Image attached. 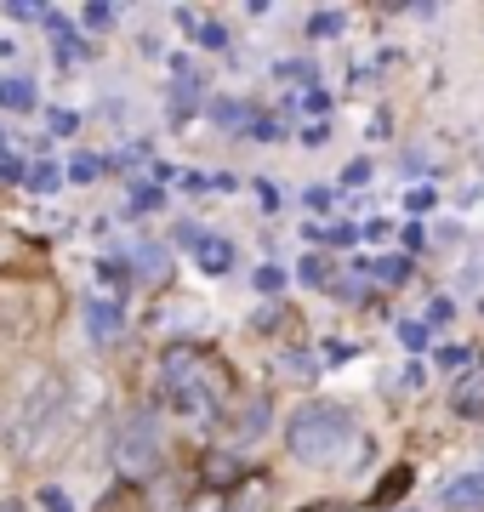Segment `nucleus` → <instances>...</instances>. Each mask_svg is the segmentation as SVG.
I'll use <instances>...</instances> for the list:
<instances>
[{
	"mask_svg": "<svg viewBox=\"0 0 484 512\" xmlns=\"http://www.w3.org/2000/svg\"><path fill=\"white\" fill-rule=\"evenodd\" d=\"M428 319H433V325H445V319H456V302H450V296H433Z\"/></svg>",
	"mask_w": 484,
	"mask_h": 512,
	"instance_id": "nucleus-28",
	"label": "nucleus"
},
{
	"mask_svg": "<svg viewBox=\"0 0 484 512\" xmlns=\"http://www.w3.org/2000/svg\"><path fill=\"white\" fill-rule=\"evenodd\" d=\"M194 35H200V46H211V52H223V46H228L223 23H194Z\"/></svg>",
	"mask_w": 484,
	"mask_h": 512,
	"instance_id": "nucleus-20",
	"label": "nucleus"
},
{
	"mask_svg": "<svg viewBox=\"0 0 484 512\" xmlns=\"http://www.w3.org/2000/svg\"><path fill=\"white\" fill-rule=\"evenodd\" d=\"M240 467H245L240 456H211V461H205V478H211V484H234Z\"/></svg>",
	"mask_w": 484,
	"mask_h": 512,
	"instance_id": "nucleus-17",
	"label": "nucleus"
},
{
	"mask_svg": "<svg viewBox=\"0 0 484 512\" xmlns=\"http://www.w3.org/2000/svg\"><path fill=\"white\" fill-rule=\"evenodd\" d=\"M342 183H371V165H365V160H354V165H348V177H342Z\"/></svg>",
	"mask_w": 484,
	"mask_h": 512,
	"instance_id": "nucleus-35",
	"label": "nucleus"
},
{
	"mask_svg": "<svg viewBox=\"0 0 484 512\" xmlns=\"http://www.w3.org/2000/svg\"><path fill=\"white\" fill-rule=\"evenodd\" d=\"M40 512H75V501H69V490L46 484V490H40Z\"/></svg>",
	"mask_w": 484,
	"mask_h": 512,
	"instance_id": "nucleus-19",
	"label": "nucleus"
},
{
	"mask_svg": "<svg viewBox=\"0 0 484 512\" xmlns=\"http://www.w3.org/2000/svg\"><path fill=\"white\" fill-rule=\"evenodd\" d=\"M274 74H280V80H308V74H314V69H308V63H280V69H274Z\"/></svg>",
	"mask_w": 484,
	"mask_h": 512,
	"instance_id": "nucleus-32",
	"label": "nucleus"
},
{
	"mask_svg": "<svg viewBox=\"0 0 484 512\" xmlns=\"http://www.w3.org/2000/svg\"><path fill=\"white\" fill-rule=\"evenodd\" d=\"M342 23H348L342 12H314V18H308V35H314V40H325V35H342Z\"/></svg>",
	"mask_w": 484,
	"mask_h": 512,
	"instance_id": "nucleus-18",
	"label": "nucleus"
},
{
	"mask_svg": "<svg viewBox=\"0 0 484 512\" xmlns=\"http://www.w3.org/2000/svg\"><path fill=\"white\" fill-rule=\"evenodd\" d=\"M439 501L450 512H484V473H456L439 484Z\"/></svg>",
	"mask_w": 484,
	"mask_h": 512,
	"instance_id": "nucleus-6",
	"label": "nucleus"
},
{
	"mask_svg": "<svg viewBox=\"0 0 484 512\" xmlns=\"http://www.w3.org/2000/svg\"><path fill=\"white\" fill-rule=\"evenodd\" d=\"M297 103H302L308 114H331V97H325V92H314V86H308V92H302Z\"/></svg>",
	"mask_w": 484,
	"mask_h": 512,
	"instance_id": "nucleus-26",
	"label": "nucleus"
},
{
	"mask_svg": "<svg viewBox=\"0 0 484 512\" xmlns=\"http://www.w3.org/2000/svg\"><path fill=\"white\" fill-rule=\"evenodd\" d=\"M365 274H371L376 285H405L410 279V256H376V262H365Z\"/></svg>",
	"mask_w": 484,
	"mask_h": 512,
	"instance_id": "nucleus-11",
	"label": "nucleus"
},
{
	"mask_svg": "<svg viewBox=\"0 0 484 512\" xmlns=\"http://www.w3.org/2000/svg\"><path fill=\"white\" fill-rule=\"evenodd\" d=\"M405 484H410V467H393V473L382 478V490H376V501H393V495L405 490Z\"/></svg>",
	"mask_w": 484,
	"mask_h": 512,
	"instance_id": "nucleus-23",
	"label": "nucleus"
},
{
	"mask_svg": "<svg viewBox=\"0 0 484 512\" xmlns=\"http://www.w3.org/2000/svg\"><path fill=\"white\" fill-rule=\"evenodd\" d=\"M285 285V268H262L257 274V291H280Z\"/></svg>",
	"mask_w": 484,
	"mask_h": 512,
	"instance_id": "nucleus-30",
	"label": "nucleus"
},
{
	"mask_svg": "<svg viewBox=\"0 0 484 512\" xmlns=\"http://www.w3.org/2000/svg\"><path fill=\"white\" fill-rule=\"evenodd\" d=\"M194 268H200V274H228V268H234V239H223V234H200L194 239Z\"/></svg>",
	"mask_w": 484,
	"mask_h": 512,
	"instance_id": "nucleus-8",
	"label": "nucleus"
},
{
	"mask_svg": "<svg viewBox=\"0 0 484 512\" xmlns=\"http://www.w3.org/2000/svg\"><path fill=\"white\" fill-rule=\"evenodd\" d=\"M211 120H217V126H257L251 103H240V97H223V103H211Z\"/></svg>",
	"mask_w": 484,
	"mask_h": 512,
	"instance_id": "nucleus-13",
	"label": "nucleus"
},
{
	"mask_svg": "<svg viewBox=\"0 0 484 512\" xmlns=\"http://www.w3.org/2000/svg\"><path fill=\"white\" fill-rule=\"evenodd\" d=\"M160 461H166L160 410H131V416L120 421V433H114V467H120V478L143 484V478L160 473Z\"/></svg>",
	"mask_w": 484,
	"mask_h": 512,
	"instance_id": "nucleus-4",
	"label": "nucleus"
},
{
	"mask_svg": "<svg viewBox=\"0 0 484 512\" xmlns=\"http://www.w3.org/2000/svg\"><path fill=\"white\" fill-rule=\"evenodd\" d=\"M154 512H177V484H160L154 490Z\"/></svg>",
	"mask_w": 484,
	"mask_h": 512,
	"instance_id": "nucleus-29",
	"label": "nucleus"
},
{
	"mask_svg": "<svg viewBox=\"0 0 484 512\" xmlns=\"http://www.w3.org/2000/svg\"><path fill=\"white\" fill-rule=\"evenodd\" d=\"M0 512H23V501L18 495H0Z\"/></svg>",
	"mask_w": 484,
	"mask_h": 512,
	"instance_id": "nucleus-37",
	"label": "nucleus"
},
{
	"mask_svg": "<svg viewBox=\"0 0 484 512\" xmlns=\"http://www.w3.org/2000/svg\"><path fill=\"white\" fill-rule=\"evenodd\" d=\"M325 279H331V268H325L319 256H308V262H302V285H325Z\"/></svg>",
	"mask_w": 484,
	"mask_h": 512,
	"instance_id": "nucleus-24",
	"label": "nucleus"
},
{
	"mask_svg": "<svg viewBox=\"0 0 484 512\" xmlns=\"http://www.w3.org/2000/svg\"><path fill=\"white\" fill-rule=\"evenodd\" d=\"M439 365H445V370H467V365H473V353H467V348H439Z\"/></svg>",
	"mask_w": 484,
	"mask_h": 512,
	"instance_id": "nucleus-25",
	"label": "nucleus"
},
{
	"mask_svg": "<svg viewBox=\"0 0 484 512\" xmlns=\"http://www.w3.org/2000/svg\"><path fill=\"white\" fill-rule=\"evenodd\" d=\"M120 330H126V308H120L114 296H92V302H86V336H92V342H114Z\"/></svg>",
	"mask_w": 484,
	"mask_h": 512,
	"instance_id": "nucleus-5",
	"label": "nucleus"
},
{
	"mask_svg": "<svg viewBox=\"0 0 484 512\" xmlns=\"http://www.w3.org/2000/svg\"><path fill=\"white\" fill-rule=\"evenodd\" d=\"M223 512H268V484L251 478V484H240V490H228V507Z\"/></svg>",
	"mask_w": 484,
	"mask_h": 512,
	"instance_id": "nucleus-10",
	"label": "nucleus"
},
{
	"mask_svg": "<svg viewBox=\"0 0 484 512\" xmlns=\"http://www.w3.org/2000/svg\"><path fill=\"white\" fill-rule=\"evenodd\" d=\"M399 342H405L410 353H422V348H428V325H416V319H405V325H399Z\"/></svg>",
	"mask_w": 484,
	"mask_h": 512,
	"instance_id": "nucleus-21",
	"label": "nucleus"
},
{
	"mask_svg": "<svg viewBox=\"0 0 484 512\" xmlns=\"http://www.w3.org/2000/svg\"><path fill=\"white\" fill-rule=\"evenodd\" d=\"M325 353H331L325 365H348V359H354V348H348V342H325Z\"/></svg>",
	"mask_w": 484,
	"mask_h": 512,
	"instance_id": "nucleus-31",
	"label": "nucleus"
},
{
	"mask_svg": "<svg viewBox=\"0 0 484 512\" xmlns=\"http://www.w3.org/2000/svg\"><path fill=\"white\" fill-rule=\"evenodd\" d=\"M40 23H46V29L57 35V57H63V63H80V57H86V40L69 29V18H63L57 6H46V18H40Z\"/></svg>",
	"mask_w": 484,
	"mask_h": 512,
	"instance_id": "nucleus-9",
	"label": "nucleus"
},
{
	"mask_svg": "<svg viewBox=\"0 0 484 512\" xmlns=\"http://www.w3.org/2000/svg\"><path fill=\"white\" fill-rule=\"evenodd\" d=\"M160 387H166V399L177 404L188 421H200V427H211V421L223 416V404H228V382H223L211 365H205L200 353H188V348H177V353L166 359V370H160Z\"/></svg>",
	"mask_w": 484,
	"mask_h": 512,
	"instance_id": "nucleus-3",
	"label": "nucleus"
},
{
	"mask_svg": "<svg viewBox=\"0 0 484 512\" xmlns=\"http://www.w3.org/2000/svg\"><path fill=\"white\" fill-rule=\"evenodd\" d=\"M410 211H428V205H433V188H410Z\"/></svg>",
	"mask_w": 484,
	"mask_h": 512,
	"instance_id": "nucleus-33",
	"label": "nucleus"
},
{
	"mask_svg": "<svg viewBox=\"0 0 484 512\" xmlns=\"http://www.w3.org/2000/svg\"><path fill=\"white\" fill-rule=\"evenodd\" d=\"M302 512H325V507H302Z\"/></svg>",
	"mask_w": 484,
	"mask_h": 512,
	"instance_id": "nucleus-38",
	"label": "nucleus"
},
{
	"mask_svg": "<svg viewBox=\"0 0 484 512\" xmlns=\"http://www.w3.org/2000/svg\"><path fill=\"white\" fill-rule=\"evenodd\" d=\"M359 444H365V427H359V416L348 410V404H336V399L297 404L291 421H285V450H291L302 467H325V473H336V467L354 461Z\"/></svg>",
	"mask_w": 484,
	"mask_h": 512,
	"instance_id": "nucleus-2",
	"label": "nucleus"
},
{
	"mask_svg": "<svg viewBox=\"0 0 484 512\" xmlns=\"http://www.w3.org/2000/svg\"><path fill=\"white\" fill-rule=\"evenodd\" d=\"M325 137H331V131H325V120H314V126L302 131V143H308V148H319V143H325Z\"/></svg>",
	"mask_w": 484,
	"mask_h": 512,
	"instance_id": "nucleus-34",
	"label": "nucleus"
},
{
	"mask_svg": "<svg viewBox=\"0 0 484 512\" xmlns=\"http://www.w3.org/2000/svg\"><path fill=\"white\" fill-rule=\"evenodd\" d=\"M166 274H171V256L160 251V245H137V279H149V285H160Z\"/></svg>",
	"mask_w": 484,
	"mask_h": 512,
	"instance_id": "nucleus-12",
	"label": "nucleus"
},
{
	"mask_svg": "<svg viewBox=\"0 0 484 512\" xmlns=\"http://www.w3.org/2000/svg\"><path fill=\"white\" fill-rule=\"evenodd\" d=\"M114 18H120V12H114V6H86V12H80V23H86V29H92V35H97V29H109Z\"/></svg>",
	"mask_w": 484,
	"mask_h": 512,
	"instance_id": "nucleus-22",
	"label": "nucleus"
},
{
	"mask_svg": "<svg viewBox=\"0 0 484 512\" xmlns=\"http://www.w3.org/2000/svg\"><path fill=\"white\" fill-rule=\"evenodd\" d=\"M23 183L35 188V194H52V188L63 183V165H52V160H40V165H29V171H23Z\"/></svg>",
	"mask_w": 484,
	"mask_h": 512,
	"instance_id": "nucleus-15",
	"label": "nucleus"
},
{
	"mask_svg": "<svg viewBox=\"0 0 484 512\" xmlns=\"http://www.w3.org/2000/svg\"><path fill=\"white\" fill-rule=\"evenodd\" d=\"M450 410L462 421H479L484 416V365H467L462 382H456V393H450Z\"/></svg>",
	"mask_w": 484,
	"mask_h": 512,
	"instance_id": "nucleus-7",
	"label": "nucleus"
},
{
	"mask_svg": "<svg viewBox=\"0 0 484 512\" xmlns=\"http://www.w3.org/2000/svg\"><path fill=\"white\" fill-rule=\"evenodd\" d=\"M69 421H75V387H69V376L35 370L18 387V399L6 404V416H0V444L18 461H35L69 433Z\"/></svg>",
	"mask_w": 484,
	"mask_h": 512,
	"instance_id": "nucleus-1",
	"label": "nucleus"
},
{
	"mask_svg": "<svg viewBox=\"0 0 484 512\" xmlns=\"http://www.w3.org/2000/svg\"><path fill=\"white\" fill-rule=\"evenodd\" d=\"M0 103L6 109H35V80H0Z\"/></svg>",
	"mask_w": 484,
	"mask_h": 512,
	"instance_id": "nucleus-14",
	"label": "nucleus"
},
{
	"mask_svg": "<svg viewBox=\"0 0 484 512\" xmlns=\"http://www.w3.org/2000/svg\"><path fill=\"white\" fill-rule=\"evenodd\" d=\"M97 177H103V160L97 154H75L69 171H63V183H97Z\"/></svg>",
	"mask_w": 484,
	"mask_h": 512,
	"instance_id": "nucleus-16",
	"label": "nucleus"
},
{
	"mask_svg": "<svg viewBox=\"0 0 484 512\" xmlns=\"http://www.w3.org/2000/svg\"><path fill=\"white\" fill-rule=\"evenodd\" d=\"M23 171H29L23 160H12V154H0V183H23Z\"/></svg>",
	"mask_w": 484,
	"mask_h": 512,
	"instance_id": "nucleus-27",
	"label": "nucleus"
},
{
	"mask_svg": "<svg viewBox=\"0 0 484 512\" xmlns=\"http://www.w3.org/2000/svg\"><path fill=\"white\" fill-rule=\"evenodd\" d=\"M131 205H160V188H131Z\"/></svg>",
	"mask_w": 484,
	"mask_h": 512,
	"instance_id": "nucleus-36",
	"label": "nucleus"
},
{
	"mask_svg": "<svg viewBox=\"0 0 484 512\" xmlns=\"http://www.w3.org/2000/svg\"><path fill=\"white\" fill-rule=\"evenodd\" d=\"M405 512H410V507H405Z\"/></svg>",
	"mask_w": 484,
	"mask_h": 512,
	"instance_id": "nucleus-39",
	"label": "nucleus"
}]
</instances>
